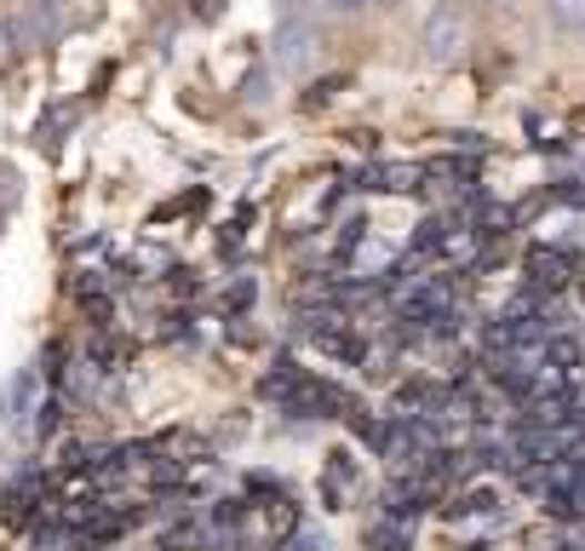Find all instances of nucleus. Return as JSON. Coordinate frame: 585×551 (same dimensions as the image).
<instances>
[{
    "mask_svg": "<svg viewBox=\"0 0 585 551\" xmlns=\"http://www.w3.org/2000/svg\"><path fill=\"white\" fill-rule=\"evenodd\" d=\"M420 47H425V58H431L436 69H454V63L465 58V47H471V23H465V12L454 7V0H442V7L425 18Z\"/></svg>",
    "mask_w": 585,
    "mask_h": 551,
    "instance_id": "f257e3e1",
    "label": "nucleus"
},
{
    "mask_svg": "<svg viewBox=\"0 0 585 551\" xmlns=\"http://www.w3.org/2000/svg\"><path fill=\"white\" fill-rule=\"evenodd\" d=\"M316 47H322L316 29L282 18V29H275V69H282V76H304V69L316 63Z\"/></svg>",
    "mask_w": 585,
    "mask_h": 551,
    "instance_id": "f03ea898",
    "label": "nucleus"
},
{
    "mask_svg": "<svg viewBox=\"0 0 585 551\" xmlns=\"http://www.w3.org/2000/svg\"><path fill=\"white\" fill-rule=\"evenodd\" d=\"M63 29H69V18H63L58 0H29L23 18H18L23 47H52V41H63Z\"/></svg>",
    "mask_w": 585,
    "mask_h": 551,
    "instance_id": "7ed1b4c3",
    "label": "nucleus"
},
{
    "mask_svg": "<svg viewBox=\"0 0 585 551\" xmlns=\"http://www.w3.org/2000/svg\"><path fill=\"white\" fill-rule=\"evenodd\" d=\"M34 385H41V368H18L0 391V420L7 425H23L29 420V402H34Z\"/></svg>",
    "mask_w": 585,
    "mask_h": 551,
    "instance_id": "20e7f679",
    "label": "nucleus"
},
{
    "mask_svg": "<svg viewBox=\"0 0 585 551\" xmlns=\"http://www.w3.org/2000/svg\"><path fill=\"white\" fill-rule=\"evenodd\" d=\"M528 270H534L539 288H563V282H568V259L551 253V248H534V253H528Z\"/></svg>",
    "mask_w": 585,
    "mask_h": 551,
    "instance_id": "39448f33",
    "label": "nucleus"
},
{
    "mask_svg": "<svg viewBox=\"0 0 585 551\" xmlns=\"http://www.w3.org/2000/svg\"><path fill=\"white\" fill-rule=\"evenodd\" d=\"M420 179H425L420 167H373L367 190H420Z\"/></svg>",
    "mask_w": 585,
    "mask_h": 551,
    "instance_id": "423d86ee",
    "label": "nucleus"
},
{
    "mask_svg": "<svg viewBox=\"0 0 585 551\" xmlns=\"http://www.w3.org/2000/svg\"><path fill=\"white\" fill-rule=\"evenodd\" d=\"M545 362H551V368H563V373L574 379V373H579V339L551 333V339H545Z\"/></svg>",
    "mask_w": 585,
    "mask_h": 551,
    "instance_id": "0eeeda50",
    "label": "nucleus"
},
{
    "mask_svg": "<svg viewBox=\"0 0 585 551\" xmlns=\"http://www.w3.org/2000/svg\"><path fill=\"white\" fill-rule=\"evenodd\" d=\"M494 511H500L494 489H471V494H460L454 505H447V517H494Z\"/></svg>",
    "mask_w": 585,
    "mask_h": 551,
    "instance_id": "6e6552de",
    "label": "nucleus"
},
{
    "mask_svg": "<svg viewBox=\"0 0 585 551\" xmlns=\"http://www.w3.org/2000/svg\"><path fill=\"white\" fill-rule=\"evenodd\" d=\"M545 7H551V23H557V29L585 34V0H545Z\"/></svg>",
    "mask_w": 585,
    "mask_h": 551,
    "instance_id": "1a4fd4ad",
    "label": "nucleus"
},
{
    "mask_svg": "<svg viewBox=\"0 0 585 551\" xmlns=\"http://www.w3.org/2000/svg\"><path fill=\"white\" fill-rule=\"evenodd\" d=\"M29 47H23V34H18V23H7L0 18V76H7V69H18V58H23Z\"/></svg>",
    "mask_w": 585,
    "mask_h": 551,
    "instance_id": "9d476101",
    "label": "nucleus"
},
{
    "mask_svg": "<svg viewBox=\"0 0 585 551\" xmlns=\"http://www.w3.org/2000/svg\"><path fill=\"white\" fill-rule=\"evenodd\" d=\"M63 127H75V110H69V103H58V110L41 121V127H34V138H41V150H58V132Z\"/></svg>",
    "mask_w": 585,
    "mask_h": 551,
    "instance_id": "9b49d317",
    "label": "nucleus"
},
{
    "mask_svg": "<svg viewBox=\"0 0 585 551\" xmlns=\"http://www.w3.org/2000/svg\"><path fill=\"white\" fill-rule=\"evenodd\" d=\"M253 304H259V282H253V276L230 282V293H224V310H230V317H241V310H253Z\"/></svg>",
    "mask_w": 585,
    "mask_h": 551,
    "instance_id": "f8f14e48",
    "label": "nucleus"
},
{
    "mask_svg": "<svg viewBox=\"0 0 585 551\" xmlns=\"http://www.w3.org/2000/svg\"><path fill=\"white\" fill-rule=\"evenodd\" d=\"M34 431H41V437H58V431H63V391H52V397L41 402V413H34Z\"/></svg>",
    "mask_w": 585,
    "mask_h": 551,
    "instance_id": "ddd939ff",
    "label": "nucleus"
},
{
    "mask_svg": "<svg viewBox=\"0 0 585 551\" xmlns=\"http://www.w3.org/2000/svg\"><path fill=\"white\" fill-rule=\"evenodd\" d=\"M282 551H327V540H322L316 529H293V534L282 540Z\"/></svg>",
    "mask_w": 585,
    "mask_h": 551,
    "instance_id": "4468645a",
    "label": "nucleus"
},
{
    "mask_svg": "<svg viewBox=\"0 0 585 551\" xmlns=\"http://www.w3.org/2000/svg\"><path fill=\"white\" fill-rule=\"evenodd\" d=\"M224 7H230V0H190V18H201V23H219V18H224Z\"/></svg>",
    "mask_w": 585,
    "mask_h": 551,
    "instance_id": "2eb2a0df",
    "label": "nucleus"
},
{
    "mask_svg": "<svg viewBox=\"0 0 585 551\" xmlns=\"http://www.w3.org/2000/svg\"><path fill=\"white\" fill-rule=\"evenodd\" d=\"M333 92H339V81H316V87L304 92V110H322V103H327Z\"/></svg>",
    "mask_w": 585,
    "mask_h": 551,
    "instance_id": "dca6fc26",
    "label": "nucleus"
},
{
    "mask_svg": "<svg viewBox=\"0 0 585 551\" xmlns=\"http://www.w3.org/2000/svg\"><path fill=\"white\" fill-rule=\"evenodd\" d=\"M557 201H568V207H585V184H563V190H557Z\"/></svg>",
    "mask_w": 585,
    "mask_h": 551,
    "instance_id": "f3484780",
    "label": "nucleus"
},
{
    "mask_svg": "<svg viewBox=\"0 0 585 551\" xmlns=\"http://www.w3.org/2000/svg\"><path fill=\"white\" fill-rule=\"evenodd\" d=\"M367 7H402V0H367Z\"/></svg>",
    "mask_w": 585,
    "mask_h": 551,
    "instance_id": "a211bd4d",
    "label": "nucleus"
},
{
    "mask_svg": "<svg viewBox=\"0 0 585 551\" xmlns=\"http://www.w3.org/2000/svg\"><path fill=\"white\" fill-rule=\"evenodd\" d=\"M488 7H516V0H488Z\"/></svg>",
    "mask_w": 585,
    "mask_h": 551,
    "instance_id": "6ab92c4d",
    "label": "nucleus"
},
{
    "mask_svg": "<svg viewBox=\"0 0 585 551\" xmlns=\"http://www.w3.org/2000/svg\"><path fill=\"white\" fill-rule=\"evenodd\" d=\"M0 224H7V213H0Z\"/></svg>",
    "mask_w": 585,
    "mask_h": 551,
    "instance_id": "aec40b11",
    "label": "nucleus"
}]
</instances>
